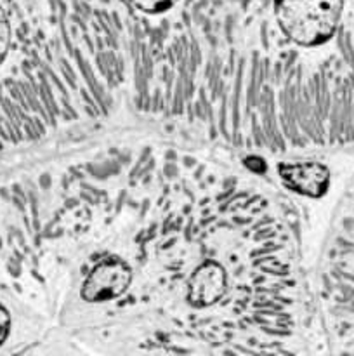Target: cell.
<instances>
[{"mask_svg":"<svg viewBox=\"0 0 354 356\" xmlns=\"http://www.w3.org/2000/svg\"><path fill=\"white\" fill-rule=\"evenodd\" d=\"M245 165L248 167V169L255 170V172H264V170H266V163H264V160L259 159V156H248V159H245Z\"/></svg>","mask_w":354,"mask_h":356,"instance_id":"ba28073f","label":"cell"},{"mask_svg":"<svg viewBox=\"0 0 354 356\" xmlns=\"http://www.w3.org/2000/svg\"><path fill=\"white\" fill-rule=\"evenodd\" d=\"M9 329H10V316L7 313V309L0 305V346L3 344V341L7 339L9 336Z\"/></svg>","mask_w":354,"mask_h":356,"instance_id":"52a82bcc","label":"cell"},{"mask_svg":"<svg viewBox=\"0 0 354 356\" xmlns=\"http://www.w3.org/2000/svg\"><path fill=\"white\" fill-rule=\"evenodd\" d=\"M132 282V271L124 261L106 259L92 268L82 287L87 302H106L124 294Z\"/></svg>","mask_w":354,"mask_h":356,"instance_id":"7a4b0ae2","label":"cell"},{"mask_svg":"<svg viewBox=\"0 0 354 356\" xmlns=\"http://www.w3.org/2000/svg\"><path fill=\"white\" fill-rule=\"evenodd\" d=\"M128 2L137 7V9H141L142 13L160 14L169 10L177 0H128Z\"/></svg>","mask_w":354,"mask_h":356,"instance_id":"5b68a950","label":"cell"},{"mask_svg":"<svg viewBox=\"0 0 354 356\" xmlns=\"http://www.w3.org/2000/svg\"><path fill=\"white\" fill-rule=\"evenodd\" d=\"M346 0H274L278 24L302 47L323 45L339 26Z\"/></svg>","mask_w":354,"mask_h":356,"instance_id":"6da1fadb","label":"cell"},{"mask_svg":"<svg viewBox=\"0 0 354 356\" xmlns=\"http://www.w3.org/2000/svg\"><path fill=\"white\" fill-rule=\"evenodd\" d=\"M278 176L285 188L309 198H321L328 191L330 170L319 162L280 163Z\"/></svg>","mask_w":354,"mask_h":356,"instance_id":"3957f363","label":"cell"},{"mask_svg":"<svg viewBox=\"0 0 354 356\" xmlns=\"http://www.w3.org/2000/svg\"><path fill=\"white\" fill-rule=\"evenodd\" d=\"M10 47V26L9 21H7L6 13L0 7V63L6 59L7 52H9Z\"/></svg>","mask_w":354,"mask_h":356,"instance_id":"8992f818","label":"cell"},{"mask_svg":"<svg viewBox=\"0 0 354 356\" xmlns=\"http://www.w3.org/2000/svg\"><path fill=\"white\" fill-rule=\"evenodd\" d=\"M228 289L224 268L217 263H205L191 275L187 284V301L194 308H208L221 301Z\"/></svg>","mask_w":354,"mask_h":356,"instance_id":"277c9868","label":"cell"}]
</instances>
